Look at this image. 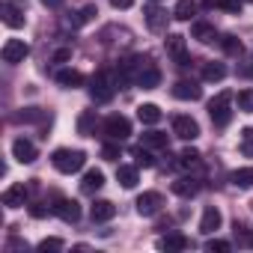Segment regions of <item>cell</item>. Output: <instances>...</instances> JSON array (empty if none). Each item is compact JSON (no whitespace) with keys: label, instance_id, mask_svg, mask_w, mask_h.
<instances>
[{"label":"cell","instance_id":"cell-1","mask_svg":"<svg viewBox=\"0 0 253 253\" xmlns=\"http://www.w3.org/2000/svg\"><path fill=\"white\" fill-rule=\"evenodd\" d=\"M51 164H54V170H60V173L72 176V173H78V170L86 164V155H84L81 149H54Z\"/></svg>","mask_w":253,"mask_h":253},{"label":"cell","instance_id":"cell-2","mask_svg":"<svg viewBox=\"0 0 253 253\" xmlns=\"http://www.w3.org/2000/svg\"><path fill=\"white\" fill-rule=\"evenodd\" d=\"M209 116L217 128H226L232 122V92H217L211 101H209Z\"/></svg>","mask_w":253,"mask_h":253},{"label":"cell","instance_id":"cell-3","mask_svg":"<svg viewBox=\"0 0 253 253\" xmlns=\"http://www.w3.org/2000/svg\"><path fill=\"white\" fill-rule=\"evenodd\" d=\"M116 86H119V84H116L107 72H95V75H92V81H89V95H92V101H95V104H107V101L113 98Z\"/></svg>","mask_w":253,"mask_h":253},{"label":"cell","instance_id":"cell-4","mask_svg":"<svg viewBox=\"0 0 253 253\" xmlns=\"http://www.w3.org/2000/svg\"><path fill=\"white\" fill-rule=\"evenodd\" d=\"M101 131H104L107 140L122 143V140H128V134H131V122H128V116H122V113H110L104 119V125H101Z\"/></svg>","mask_w":253,"mask_h":253},{"label":"cell","instance_id":"cell-5","mask_svg":"<svg viewBox=\"0 0 253 253\" xmlns=\"http://www.w3.org/2000/svg\"><path fill=\"white\" fill-rule=\"evenodd\" d=\"M27 54H30V45H27L24 39H6L3 51H0L3 63H9V66H15V63H24V60H27Z\"/></svg>","mask_w":253,"mask_h":253},{"label":"cell","instance_id":"cell-6","mask_svg":"<svg viewBox=\"0 0 253 253\" xmlns=\"http://www.w3.org/2000/svg\"><path fill=\"white\" fill-rule=\"evenodd\" d=\"M173 134L182 137V140H197L200 137V125H197L194 116L179 113V116H173Z\"/></svg>","mask_w":253,"mask_h":253},{"label":"cell","instance_id":"cell-7","mask_svg":"<svg viewBox=\"0 0 253 253\" xmlns=\"http://www.w3.org/2000/svg\"><path fill=\"white\" fill-rule=\"evenodd\" d=\"M167 54L176 60V66H191V54H188V45H185V36H179V33H173V36H167Z\"/></svg>","mask_w":253,"mask_h":253},{"label":"cell","instance_id":"cell-8","mask_svg":"<svg viewBox=\"0 0 253 253\" xmlns=\"http://www.w3.org/2000/svg\"><path fill=\"white\" fill-rule=\"evenodd\" d=\"M51 211H54L63 223H78V220H81V206H78L75 200H66V197H60V200L51 206Z\"/></svg>","mask_w":253,"mask_h":253},{"label":"cell","instance_id":"cell-9","mask_svg":"<svg viewBox=\"0 0 253 253\" xmlns=\"http://www.w3.org/2000/svg\"><path fill=\"white\" fill-rule=\"evenodd\" d=\"M12 158H15L18 164H33V161L39 158V149H36V143H33V140L18 137V140L12 143Z\"/></svg>","mask_w":253,"mask_h":253},{"label":"cell","instance_id":"cell-10","mask_svg":"<svg viewBox=\"0 0 253 253\" xmlns=\"http://www.w3.org/2000/svg\"><path fill=\"white\" fill-rule=\"evenodd\" d=\"M137 211L143 214V217H152V214H158L161 211V206H164V197L158 194V191H146V194H140L137 197Z\"/></svg>","mask_w":253,"mask_h":253},{"label":"cell","instance_id":"cell-11","mask_svg":"<svg viewBox=\"0 0 253 253\" xmlns=\"http://www.w3.org/2000/svg\"><path fill=\"white\" fill-rule=\"evenodd\" d=\"M0 15H3V24L12 27V30L24 27V9L15 3V0H3V6H0Z\"/></svg>","mask_w":253,"mask_h":253},{"label":"cell","instance_id":"cell-12","mask_svg":"<svg viewBox=\"0 0 253 253\" xmlns=\"http://www.w3.org/2000/svg\"><path fill=\"white\" fill-rule=\"evenodd\" d=\"M27 197H30V191H27V185H9L6 191H3V206L6 209H21L24 203H27Z\"/></svg>","mask_w":253,"mask_h":253},{"label":"cell","instance_id":"cell-13","mask_svg":"<svg viewBox=\"0 0 253 253\" xmlns=\"http://www.w3.org/2000/svg\"><path fill=\"white\" fill-rule=\"evenodd\" d=\"M173 95L182 98V101H200V98H203V86H200L197 81H179V84L173 86Z\"/></svg>","mask_w":253,"mask_h":253},{"label":"cell","instance_id":"cell-14","mask_svg":"<svg viewBox=\"0 0 253 253\" xmlns=\"http://www.w3.org/2000/svg\"><path fill=\"white\" fill-rule=\"evenodd\" d=\"M143 15H146V27L152 30V33H161V30H167V12L161 9V6H146L143 9Z\"/></svg>","mask_w":253,"mask_h":253},{"label":"cell","instance_id":"cell-15","mask_svg":"<svg viewBox=\"0 0 253 253\" xmlns=\"http://www.w3.org/2000/svg\"><path fill=\"white\" fill-rule=\"evenodd\" d=\"M158 84H161V69L152 66V63L146 60L143 69H140V75H137V86H143V89H155Z\"/></svg>","mask_w":253,"mask_h":253},{"label":"cell","instance_id":"cell-16","mask_svg":"<svg viewBox=\"0 0 253 253\" xmlns=\"http://www.w3.org/2000/svg\"><path fill=\"white\" fill-rule=\"evenodd\" d=\"M113 214H116V206L110 200H95L92 209H89V217L95 223H107V220H113Z\"/></svg>","mask_w":253,"mask_h":253},{"label":"cell","instance_id":"cell-17","mask_svg":"<svg viewBox=\"0 0 253 253\" xmlns=\"http://www.w3.org/2000/svg\"><path fill=\"white\" fill-rule=\"evenodd\" d=\"M220 211L214 209V206H206V211H203V217H200V232L203 235H211L214 229H220Z\"/></svg>","mask_w":253,"mask_h":253},{"label":"cell","instance_id":"cell-18","mask_svg":"<svg viewBox=\"0 0 253 253\" xmlns=\"http://www.w3.org/2000/svg\"><path fill=\"white\" fill-rule=\"evenodd\" d=\"M191 33H194V39H200L203 45H209V42H220V39H217V30H214L209 21H194Z\"/></svg>","mask_w":253,"mask_h":253},{"label":"cell","instance_id":"cell-19","mask_svg":"<svg viewBox=\"0 0 253 253\" xmlns=\"http://www.w3.org/2000/svg\"><path fill=\"white\" fill-rule=\"evenodd\" d=\"M158 247H161V250H167V253H173V250H188V247H191V238H188V235H182V232H173V235L161 238V241H158Z\"/></svg>","mask_w":253,"mask_h":253},{"label":"cell","instance_id":"cell-20","mask_svg":"<svg viewBox=\"0 0 253 253\" xmlns=\"http://www.w3.org/2000/svg\"><path fill=\"white\" fill-rule=\"evenodd\" d=\"M95 110H84L81 116H78V134L81 137H92L95 134Z\"/></svg>","mask_w":253,"mask_h":253},{"label":"cell","instance_id":"cell-21","mask_svg":"<svg viewBox=\"0 0 253 253\" xmlns=\"http://www.w3.org/2000/svg\"><path fill=\"white\" fill-rule=\"evenodd\" d=\"M95 15H98V9H95V3H89V6H84L81 12L69 15V18H66V24H69V27H84V24H89Z\"/></svg>","mask_w":253,"mask_h":253},{"label":"cell","instance_id":"cell-22","mask_svg":"<svg viewBox=\"0 0 253 253\" xmlns=\"http://www.w3.org/2000/svg\"><path fill=\"white\" fill-rule=\"evenodd\" d=\"M101 185H104V173L101 170H86L84 173V182H81V191L84 194H95Z\"/></svg>","mask_w":253,"mask_h":253},{"label":"cell","instance_id":"cell-23","mask_svg":"<svg viewBox=\"0 0 253 253\" xmlns=\"http://www.w3.org/2000/svg\"><path fill=\"white\" fill-rule=\"evenodd\" d=\"M57 84L66 86V89H75V86L84 84V75L78 69H63V72H57Z\"/></svg>","mask_w":253,"mask_h":253},{"label":"cell","instance_id":"cell-24","mask_svg":"<svg viewBox=\"0 0 253 253\" xmlns=\"http://www.w3.org/2000/svg\"><path fill=\"white\" fill-rule=\"evenodd\" d=\"M197 191H200L197 179H176V182H173V194H176V197H182V200H191Z\"/></svg>","mask_w":253,"mask_h":253},{"label":"cell","instance_id":"cell-25","mask_svg":"<svg viewBox=\"0 0 253 253\" xmlns=\"http://www.w3.org/2000/svg\"><path fill=\"white\" fill-rule=\"evenodd\" d=\"M197 15V3L194 0H176V6H173V18L176 21H191Z\"/></svg>","mask_w":253,"mask_h":253},{"label":"cell","instance_id":"cell-26","mask_svg":"<svg viewBox=\"0 0 253 253\" xmlns=\"http://www.w3.org/2000/svg\"><path fill=\"white\" fill-rule=\"evenodd\" d=\"M137 119L143 125H155V122H161V107L158 104H140L137 107Z\"/></svg>","mask_w":253,"mask_h":253},{"label":"cell","instance_id":"cell-27","mask_svg":"<svg viewBox=\"0 0 253 253\" xmlns=\"http://www.w3.org/2000/svg\"><path fill=\"white\" fill-rule=\"evenodd\" d=\"M116 182H119L122 188H134V185H137V167L119 164V170H116Z\"/></svg>","mask_w":253,"mask_h":253},{"label":"cell","instance_id":"cell-28","mask_svg":"<svg viewBox=\"0 0 253 253\" xmlns=\"http://www.w3.org/2000/svg\"><path fill=\"white\" fill-rule=\"evenodd\" d=\"M223 78H226L223 63H206V66H203V81H206V84H217V81H223Z\"/></svg>","mask_w":253,"mask_h":253},{"label":"cell","instance_id":"cell-29","mask_svg":"<svg viewBox=\"0 0 253 253\" xmlns=\"http://www.w3.org/2000/svg\"><path fill=\"white\" fill-rule=\"evenodd\" d=\"M229 182H232L235 188H253V167H238V170H232Z\"/></svg>","mask_w":253,"mask_h":253},{"label":"cell","instance_id":"cell-30","mask_svg":"<svg viewBox=\"0 0 253 253\" xmlns=\"http://www.w3.org/2000/svg\"><path fill=\"white\" fill-rule=\"evenodd\" d=\"M167 134L164 131H146L143 134V146H149V149H167Z\"/></svg>","mask_w":253,"mask_h":253},{"label":"cell","instance_id":"cell-31","mask_svg":"<svg viewBox=\"0 0 253 253\" xmlns=\"http://www.w3.org/2000/svg\"><path fill=\"white\" fill-rule=\"evenodd\" d=\"M235 101H238V110H241V113H253V86H247V89H238Z\"/></svg>","mask_w":253,"mask_h":253},{"label":"cell","instance_id":"cell-32","mask_svg":"<svg viewBox=\"0 0 253 253\" xmlns=\"http://www.w3.org/2000/svg\"><path fill=\"white\" fill-rule=\"evenodd\" d=\"M134 161H137V167H155V158H152L149 146H137L134 149Z\"/></svg>","mask_w":253,"mask_h":253},{"label":"cell","instance_id":"cell-33","mask_svg":"<svg viewBox=\"0 0 253 253\" xmlns=\"http://www.w3.org/2000/svg\"><path fill=\"white\" fill-rule=\"evenodd\" d=\"M220 48H223L229 57H238V54H241V42H238L235 36H220Z\"/></svg>","mask_w":253,"mask_h":253},{"label":"cell","instance_id":"cell-34","mask_svg":"<svg viewBox=\"0 0 253 253\" xmlns=\"http://www.w3.org/2000/svg\"><path fill=\"white\" fill-rule=\"evenodd\" d=\"M197 164H200V152H197V149H185V152L179 155V167L191 170V167H197Z\"/></svg>","mask_w":253,"mask_h":253},{"label":"cell","instance_id":"cell-35","mask_svg":"<svg viewBox=\"0 0 253 253\" xmlns=\"http://www.w3.org/2000/svg\"><path fill=\"white\" fill-rule=\"evenodd\" d=\"M15 119H18V122H42V119H45V110H39V107H27V110L18 113Z\"/></svg>","mask_w":253,"mask_h":253},{"label":"cell","instance_id":"cell-36","mask_svg":"<svg viewBox=\"0 0 253 253\" xmlns=\"http://www.w3.org/2000/svg\"><path fill=\"white\" fill-rule=\"evenodd\" d=\"M241 152L247 158H253V128H244L241 131Z\"/></svg>","mask_w":253,"mask_h":253},{"label":"cell","instance_id":"cell-37","mask_svg":"<svg viewBox=\"0 0 253 253\" xmlns=\"http://www.w3.org/2000/svg\"><path fill=\"white\" fill-rule=\"evenodd\" d=\"M101 158H104V161H116V158H119V146H116L113 140L104 143V146H101Z\"/></svg>","mask_w":253,"mask_h":253},{"label":"cell","instance_id":"cell-38","mask_svg":"<svg viewBox=\"0 0 253 253\" xmlns=\"http://www.w3.org/2000/svg\"><path fill=\"white\" fill-rule=\"evenodd\" d=\"M63 238H42L39 241V250H63Z\"/></svg>","mask_w":253,"mask_h":253},{"label":"cell","instance_id":"cell-39","mask_svg":"<svg viewBox=\"0 0 253 253\" xmlns=\"http://www.w3.org/2000/svg\"><path fill=\"white\" fill-rule=\"evenodd\" d=\"M206 250H211V253H214V250L226 253V250H232V244H229V241H217V238H211V241L206 244Z\"/></svg>","mask_w":253,"mask_h":253},{"label":"cell","instance_id":"cell-40","mask_svg":"<svg viewBox=\"0 0 253 253\" xmlns=\"http://www.w3.org/2000/svg\"><path fill=\"white\" fill-rule=\"evenodd\" d=\"M209 9H229V0H203Z\"/></svg>","mask_w":253,"mask_h":253},{"label":"cell","instance_id":"cell-41","mask_svg":"<svg viewBox=\"0 0 253 253\" xmlns=\"http://www.w3.org/2000/svg\"><path fill=\"white\" fill-rule=\"evenodd\" d=\"M110 6H113V9H131L134 0H110Z\"/></svg>","mask_w":253,"mask_h":253},{"label":"cell","instance_id":"cell-42","mask_svg":"<svg viewBox=\"0 0 253 253\" xmlns=\"http://www.w3.org/2000/svg\"><path fill=\"white\" fill-rule=\"evenodd\" d=\"M69 57H72V51H69V48H60V51L54 54V63H66Z\"/></svg>","mask_w":253,"mask_h":253},{"label":"cell","instance_id":"cell-43","mask_svg":"<svg viewBox=\"0 0 253 253\" xmlns=\"http://www.w3.org/2000/svg\"><path fill=\"white\" fill-rule=\"evenodd\" d=\"M45 211H48V209H42V203H33V206H30V214H33V217H45Z\"/></svg>","mask_w":253,"mask_h":253},{"label":"cell","instance_id":"cell-44","mask_svg":"<svg viewBox=\"0 0 253 253\" xmlns=\"http://www.w3.org/2000/svg\"><path fill=\"white\" fill-rule=\"evenodd\" d=\"M66 3V0H42V6H48V9H60Z\"/></svg>","mask_w":253,"mask_h":253},{"label":"cell","instance_id":"cell-45","mask_svg":"<svg viewBox=\"0 0 253 253\" xmlns=\"http://www.w3.org/2000/svg\"><path fill=\"white\" fill-rule=\"evenodd\" d=\"M15 247H27V241H18V238H12V241L6 244V250H15Z\"/></svg>","mask_w":253,"mask_h":253},{"label":"cell","instance_id":"cell-46","mask_svg":"<svg viewBox=\"0 0 253 253\" xmlns=\"http://www.w3.org/2000/svg\"><path fill=\"white\" fill-rule=\"evenodd\" d=\"M244 75H247V78H253V63H250V66L244 69Z\"/></svg>","mask_w":253,"mask_h":253},{"label":"cell","instance_id":"cell-47","mask_svg":"<svg viewBox=\"0 0 253 253\" xmlns=\"http://www.w3.org/2000/svg\"><path fill=\"white\" fill-rule=\"evenodd\" d=\"M155 3H158V0H155Z\"/></svg>","mask_w":253,"mask_h":253},{"label":"cell","instance_id":"cell-48","mask_svg":"<svg viewBox=\"0 0 253 253\" xmlns=\"http://www.w3.org/2000/svg\"><path fill=\"white\" fill-rule=\"evenodd\" d=\"M250 3H253V0H250Z\"/></svg>","mask_w":253,"mask_h":253}]
</instances>
